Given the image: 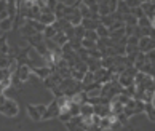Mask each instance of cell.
Returning <instances> with one entry per match:
<instances>
[{
  "mask_svg": "<svg viewBox=\"0 0 155 131\" xmlns=\"http://www.w3.org/2000/svg\"><path fill=\"white\" fill-rule=\"evenodd\" d=\"M144 113L147 115L149 120L155 123V106H153V104H146V107H144Z\"/></svg>",
  "mask_w": 155,
  "mask_h": 131,
  "instance_id": "cell-20",
  "label": "cell"
},
{
  "mask_svg": "<svg viewBox=\"0 0 155 131\" xmlns=\"http://www.w3.org/2000/svg\"><path fill=\"white\" fill-rule=\"evenodd\" d=\"M131 15H134L137 19L142 18V16H146L144 11H142V8H141V5H139V7H136V8H131Z\"/></svg>",
  "mask_w": 155,
  "mask_h": 131,
  "instance_id": "cell-38",
  "label": "cell"
},
{
  "mask_svg": "<svg viewBox=\"0 0 155 131\" xmlns=\"http://www.w3.org/2000/svg\"><path fill=\"white\" fill-rule=\"evenodd\" d=\"M94 113V107L88 104V102H85V104L80 106V115L82 117H91Z\"/></svg>",
  "mask_w": 155,
  "mask_h": 131,
  "instance_id": "cell-13",
  "label": "cell"
},
{
  "mask_svg": "<svg viewBox=\"0 0 155 131\" xmlns=\"http://www.w3.org/2000/svg\"><path fill=\"white\" fill-rule=\"evenodd\" d=\"M137 43H139V38H137L136 35L126 37V45H137Z\"/></svg>",
  "mask_w": 155,
  "mask_h": 131,
  "instance_id": "cell-44",
  "label": "cell"
},
{
  "mask_svg": "<svg viewBox=\"0 0 155 131\" xmlns=\"http://www.w3.org/2000/svg\"><path fill=\"white\" fill-rule=\"evenodd\" d=\"M18 29H19V32H21V35L22 37H24V38H27V37H32V35H35V34H40V32H37L35 29H34V27L29 24V22H24V24H22V26H19L18 27Z\"/></svg>",
  "mask_w": 155,
  "mask_h": 131,
  "instance_id": "cell-6",
  "label": "cell"
},
{
  "mask_svg": "<svg viewBox=\"0 0 155 131\" xmlns=\"http://www.w3.org/2000/svg\"><path fill=\"white\" fill-rule=\"evenodd\" d=\"M109 11H110V15L112 13H115L117 11V7H118V0H109Z\"/></svg>",
  "mask_w": 155,
  "mask_h": 131,
  "instance_id": "cell-40",
  "label": "cell"
},
{
  "mask_svg": "<svg viewBox=\"0 0 155 131\" xmlns=\"http://www.w3.org/2000/svg\"><path fill=\"white\" fill-rule=\"evenodd\" d=\"M137 47H139L141 53H147V51H150V50H155V40L150 37H141Z\"/></svg>",
  "mask_w": 155,
  "mask_h": 131,
  "instance_id": "cell-3",
  "label": "cell"
},
{
  "mask_svg": "<svg viewBox=\"0 0 155 131\" xmlns=\"http://www.w3.org/2000/svg\"><path fill=\"white\" fill-rule=\"evenodd\" d=\"M99 22L102 26H106V27H110L112 26V22H114V18H112V15H107V16H101L99 18Z\"/></svg>",
  "mask_w": 155,
  "mask_h": 131,
  "instance_id": "cell-31",
  "label": "cell"
},
{
  "mask_svg": "<svg viewBox=\"0 0 155 131\" xmlns=\"http://www.w3.org/2000/svg\"><path fill=\"white\" fill-rule=\"evenodd\" d=\"M0 32H2V31H0Z\"/></svg>",
  "mask_w": 155,
  "mask_h": 131,
  "instance_id": "cell-57",
  "label": "cell"
},
{
  "mask_svg": "<svg viewBox=\"0 0 155 131\" xmlns=\"http://www.w3.org/2000/svg\"><path fill=\"white\" fill-rule=\"evenodd\" d=\"M11 87H13V88H21L22 87V82L19 80V77H18V74H16V72L11 74Z\"/></svg>",
  "mask_w": 155,
  "mask_h": 131,
  "instance_id": "cell-30",
  "label": "cell"
},
{
  "mask_svg": "<svg viewBox=\"0 0 155 131\" xmlns=\"http://www.w3.org/2000/svg\"><path fill=\"white\" fill-rule=\"evenodd\" d=\"M53 40L56 42V45H59V47H62V45H66V43L69 42V38H67V35H66L64 32H56V35H54Z\"/></svg>",
  "mask_w": 155,
  "mask_h": 131,
  "instance_id": "cell-21",
  "label": "cell"
},
{
  "mask_svg": "<svg viewBox=\"0 0 155 131\" xmlns=\"http://www.w3.org/2000/svg\"><path fill=\"white\" fill-rule=\"evenodd\" d=\"M54 35H56V29L53 26H47V27H45V31H43V37L45 38H54Z\"/></svg>",
  "mask_w": 155,
  "mask_h": 131,
  "instance_id": "cell-28",
  "label": "cell"
},
{
  "mask_svg": "<svg viewBox=\"0 0 155 131\" xmlns=\"http://www.w3.org/2000/svg\"><path fill=\"white\" fill-rule=\"evenodd\" d=\"M87 66H88V70L90 72H96V70H99L101 69V59H94V58H90L87 61Z\"/></svg>",
  "mask_w": 155,
  "mask_h": 131,
  "instance_id": "cell-16",
  "label": "cell"
},
{
  "mask_svg": "<svg viewBox=\"0 0 155 131\" xmlns=\"http://www.w3.org/2000/svg\"><path fill=\"white\" fill-rule=\"evenodd\" d=\"M146 58H147V62H150V64L155 66V50H150L146 53Z\"/></svg>",
  "mask_w": 155,
  "mask_h": 131,
  "instance_id": "cell-42",
  "label": "cell"
},
{
  "mask_svg": "<svg viewBox=\"0 0 155 131\" xmlns=\"http://www.w3.org/2000/svg\"><path fill=\"white\" fill-rule=\"evenodd\" d=\"M26 109H27V113H29V117H31L32 122H40V120H42V113L37 110L35 104H27Z\"/></svg>",
  "mask_w": 155,
  "mask_h": 131,
  "instance_id": "cell-8",
  "label": "cell"
},
{
  "mask_svg": "<svg viewBox=\"0 0 155 131\" xmlns=\"http://www.w3.org/2000/svg\"><path fill=\"white\" fill-rule=\"evenodd\" d=\"M87 131H102V129H101L99 125H91V126H88Z\"/></svg>",
  "mask_w": 155,
  "mask_h": 131,
  "instance_id": "cell-48",
  "label": "cell"
},
{
  "mask_svg": "<svg viewBox=\"0 0 155 131\" xmlns=\"http://www.w3.org/2000/svg\"><path fill=\"white\" fill-rule=\"evenodd\" d=\"M43 40H45L43 34H35V35H32V37H27V38H26V42L29 43V47H35V45H38L40 42H43Z\"/></svg>",
  "mask_w": 155,
  "mask_h": 131,
  "instance_id": "cell-17",
  "label": "cell"
},
{
  "mask_svg": "<svg viewBox=\"0 0 155 131\" xmlns=\"http://www.w3.org/2000/svg\"><path fill=\"white\" fill-rule=\"evenodd\" d=\"M69 113H71L72 117L80 115V104H75V102H72V99H71V102H69Z\"/></svg>",
  "mask_w": 155,
  "mask_h": 131,
  "instance_id": "cell-24",
  "label": "cell"
},
{
  "mask_svg": "<svg viewBox=\"0 0 155 131\" xmlns=\"http://www.w3.org/2000/svg\"><path fill=\"white\" fill-rule=\"evenodd\" d=\"M141 8H142V11H144V15L147 16V18H150V19H152V16H153V10H155V3H153V2L141 3Z\"/></svg>",
  "mask_w": 155,
  "mask_h": 131,
  "instance_id": "cell-15",
  "label": "cell"
},
{
  "mask_svg": "<svg viewBox=\"0 0 155 131\" xmlns=\"http://www.w3.org/2000/svg\"><path fill=\"white\" fill-rule=\"evenodd\" d=\"M152 29H155V18H152Z\"/></svg>",
  "mask_w": 155,
  "mask_h": 131,
  "instance_id": "cell-49",
  "label": "cell"
},
{
  "mask_svg": "<svg viewBox=\"0 0 155 131\" xmlns=\"http://www.w3.org/2000/svg\"><path fill=\"white\" fill-rule=\"evenodd\" d=\"M117 11H118V13H122L123 16H125V15H130V13H131V10L128 8V5H126L125 2H118Z\"/></svg>",
  "mask_w": 155,
  "mask_h": 131,
  "instance_id": "cell-33",
  "label": "cell"
},
{
  "mask_svg": "<svg viewBox=\"0 0 155 131\" xmlns=\"http://www.w3.org/2000/svg\"><path fill=\"white\" fill-rule=\"evenodd\" d=\"M94 107V113L96 115H99L101 118L102 117H109L112 113V110H110V104H96V106H93Z\"/></svg>",
  "mask_w": 155,
  "mask_h": 131,
  "instance_id": "cell-5",
  "label": "cell"
},
{
  "mask_svg": "<svg viewBox=\"0 0 155 131\" xmlns=\"http://www.w3.org/2000/svg\"><path fill=\"white\" fill-rule=\"evenodd\" d=\"M146 62H147V58H146V53H141V51H139V53H137V54H136V61H134V67H136V69H137V70H139V69H141V67H142V66H144V64H146Z\"/></svg>",
  "mask_w": 155,
  "mask_h": 131,
  "instance_id": "cell-19",
  "label": "cell"
},
{
  "mask_svg": "<svg viewBox=\"0 0 155 131\" xmlns=\"http://www.w3.org/2000/svg\"><path fill=\"white\" fill-rule=\"evenodd\" d=\"M82 48L93 50V48H96V42H93V40H88V38H82Z\"/></svg>",
  "mask_w": 155,
  "mask_h": 131,
  "instance_id": "cell-35",
  "label": "cell"
},
{
  "mask_svg": "<svg viewBox=\"0 0 155 131\" xmlns=\"http://www.w3.org/2000/svg\"><path fill=\"white\" fill-rule=\"evenodd\" d=\"M152 18H155V10H153V16H152Z\"/></svg>",
  "mask_w": 155,
  "mask_h": 131,
  "instance_id": "cell-52",
  "label": "cell"
},
{
  "mask_svg": "<svg viewBox=\"0 0 155 131\" xmlns=\"http://www.w3.org/2000/svg\"><path fill=\"white\" fill-rule=\"evenodd\" d=\"M152 2H155V0H152Z\"/></svg>",
  "mask_w": 155,
  "mask_h": 131,
  "instance_id": "cell-54",
  "label": "cell"
},
{
  "mask_svg": "<svg viewBox=\"0 0 155 131\" xmlns=\"http://www.w3.org/2000/svg\"><path fill=\"white\" fill-rule=\"evenodd\" d=\"M32 72L35 74V75L38 78H42V80H45L47 77L51 75V69L48 66H40V67H32Z\"/></svg>",
  "mask_w": 155,
  "mask_h": 131,
  "instance_id": "cell-7",
  "label": "cell"
},
{
  "mask_svg": "<svg viewBox=\"0 0 155 131\" xmlns=\"http://www.w3.org/2000/svg\"><path fill=\"white\" fill-rule=\"evenodd\" d=\"M5 2H7V0H5Z\"/></svg>",
  "mask_w": 155,
  "mask_h": 131,
  "instance_id": "cell-55",
  "label": "cell"
},
{
  "mask_svg": "<svg viewBox=\"0 0 155 131\" xmlns=\"http://www.w3.org/2000/svg\"><path fill=\"white\" fill-rule=\"evenodd\" d=\"M59 112H61V107L58 106V101L53 99V101H51L50 104L47 106V110H45L42 120H51V118H56V117L59 115Z\"/></svg>",
  "mask_w": 155,
  "mask_h": 131,
  "instance_id": "cell-2",
  "label": "cell"
},
{
  "mask_svg": "<svg viewBox=\"0 0 155 131\" xmlns=\"http://www.w3.org/2000/svg\"><path fill=\"white\" fill-rule=\"evenodd\" d=\"M74 37H75V38H80V40H82V38L85 37V27H83L82 24L74 27Z\"/></svg>",
  "mask_w": 155,
  "mask_h": 131,
  "instance_id": "cell-25",
  "label": "cell"
},
{
  "mask_svg": "<svg viewBox=\"0 0 155 131\" xmlns=\"http://www.w3.org/2000/svg\"><path fill=\"white\" fill-rule=\"evenodd\" d=\"M56 5H58V0H45V7H47L50 11H53V13H54Z\"/></svg>",
  "mask_w": 155,
  "mask_h": 131,
  "instance_id": "cell-39",
  "label": "cell"
},
{
  "mask_svg": "<svg viewBox=\"0 0 155 131\" xmlns=\"http://www.w3.org/2000/svg\"><path fill=\"white\" fill-rule=\"evenodd\" d=\"M125 53L126 54H137V53H139V47H137V45H126V47H125Z\"/></svg>",
  "mask_w": 155,
  "mask_h": 131,
  "instance_id": "cell-34",
  "label": "cell"
},
{
  "mask_svg": "<svg viewBox=\"0 0 155 131\" xmlns=\"http://www.w3.org/2000/svg\"><path fill=\"white\" fill-rule=\"evenodd\" d=\"M85 74H87V72H85ZM85 74L80 72V70H77V69H74V67L71 69V77L74 78V80H77V82H82V80H83Z\"/></svg>",
  "mask_w": 155,
  "mask_h": 131,
  "instance_id": "cell-26",
  "label": "cell"
},
{
  "mask_svg": "<svg viewBox=\"0 0 155 131\" xmlns=\"http://www.w3.org/2000/svg\"><path fill=\"white\" fill-rule=\"evenodd\" d=\"M13 59L15 58L10 56V54H0V69H8Z\"/></svg>",
  "mask_w": 155,
  "mask_h": 131,
  "instance_id": "cell-18",
  "label": "cell"
},
{
  "mask_svg": "<svg viewBox=\"0 0 155 131\" xmlns=\"http://www.w3.org/2000/svg\"><path fill=\"white\" fill-rule=\"evenodd\" d=\"M77 2H78V0H77Z\"/></svg>",
  "mask_w": 155,
  "mask_h": 131,
  "instance_id": "cell-56",
  "label": "cell"
},
{
  "mask_svg": "<svg viewBox=\"0 0 155 131\" xmlns=\"http://www.w3.org/2000/svg\"><path fill=\"white\" fill-rule=\"evenodd\" d=\"M118 2H125V0H118Z\"/></svg>",
  "mask_w": 155,
  "mask_h": 131,
  "instance_id": "cell-53",
  "label": "cell"
},
{
  "mask_svg": "<svg viewBox=\"0 0 155 131\" xmlns=\"http://www.w3.org/2000/svg\"><path fill=\"white\" fill-rule=\"evenodd\" d=\"M96 34H97V37H99V38H106V37L110 35V31H109V27L99 24V26H97V29H96Z\"/></svg>",
  "mask_w": 155,
  "mask_h": 131,
  "instance_id": "cell-22",
  "label": "cell"
},
{
  "mask_svg": "<svg viewBox=\"0 0 155 131\" xmlns=\"http://www.w3.org/2000/svg\"><path fill=\"white\" fill-rule=\"evenodd\" d=\"M137 26L139 27H152V19L147 18V16H142V18L137 19Z\"/></svg>",
  "mask_w": 155,
  "mask_h": 131,
  "instance_id": "cell-27",
  "label": "cell"
},
{
  "mask_svg": "<svg viewBox=\"0 0 155 131\" xmlns=\"http://www.w3.org/2000/svg\"><path fill=\"white\" fill-rule=\"evenodd\" d=\"M136 27V26H134ZM134 27L133 26H125V35L130 37V35H134Z\"/></svg>",
  "mask_w": 155,
  "mask_h": 131,
  "instance_id": "cell-46",
  "label": "cell"
},
{
  "mask_svg": "<svg viewBox=\"0 0 155 131\" xmlns=\"http://www.w3.org/2000/svg\"><path fill=\"white\" fill-rule=\"evenodd\" d=\"M35 107H37V110L42 113V117H43V113H45V110H47V106L45 104H35Z\"/></svg>",
  "mask_w": 155,
  "mask_h": 131,
  "instance_id": "cell-47",
  "label": "cell"
},
{
  "mask_svg": "<svg viewBox=\"0 0 155 131\" xmlns=\"http://www.w3.org/2000/svg\"><path fill=\"white\" fill-rule=\"evenodd\" d=\"M18 112H19V106H18V102H16L15 99H8L3 102V104H0V113L5 117H16L18 115Z\"/></svg>",
  "mask_w": 155,
  "mask_h": 131,
  "instance_id": "cell-1",
  "label": "cell"
},
{
  "mask_svg": "<svg viewBox=\"0 0 155 131\" xmlns=\"http://www.w3.org/2000/svg\"><path fill=\"white\" fill-rule=\"evenodd\" d=\"M13 29V18H5V19H0V31L2 32H10Z\"/></svg>",
  "mask_w": 155,
  "mask_h": 131,
  "instance_id": "cell-14",
  "label": "cell"
},
{
  "mask_svg": "<svg viewBox=\"0 0 155 131\" xmlns=\"http://www.w3.org/2000/svg\"><path fill=\"white\" fill-rule=\"evenodd\" d=\"M58 2H59V3H66V2H67V0H58Z\"/></svg>",
  "mask_w": 155,
  "mask_h": 131,
  "instance_id": "cell-51",
  "label": "cell"
},
{
  "mask_svg": "<svg viewBox=\"0 0 155 131\" xmlns=\"http://www.w3.org/2000/svg\"><path fill=\"white\" fill-rule=\"evenodd\" d=\"M99 24H101L99 21H94L91 18H83L82 19V26L85 27V31H96Z\"/></svg>",
  "mask_w": 155,
  "mask_h": 131,
  "instance_id": "cell-10",
  "label": "cell"
},
{
  "mask_svg": "<svg viewBox=\"0 0 155 131\" xmlns=\"http://www.w3.org/2000/svg\"><path fill=\"white\" fill-rule=\"evenodd\" d=\"M78 10H80L82 18H90V16H91V11H90V8H88L85 3H80V5H78Z\"/></svg>",
  "mask_w": 155,
  "mask_h": 131,
  "instance_id": "cell-32",
  "label": "cell"
},
{
  "mask_svg": "<svg viewBox=\"0 0 155 131\" xmlns=\"http://www.w3.org/2000/svg\"><path fill=\"white\" fill-rule=\"evenodd\" d=\"M94 82V72H87L85 74V77H83V80H82V83H83V87H87V85H90V83H93Z\"/></svg>",
  "mask_w": 155,
  "mask_h": 131,
  "instance_id": "cell-29",
  "label": "cell"
},
{
  "mask_svg": "<svg viewBox=\"0 0 155 131\" xmlns=\"http://www.w3.org/2000/svg\"><path fill=\"white\" fill-rule=\"evenodd\" d=\"M115 118H117V120H118L120 123H122V126H125V125H128V120H130V118L126 117L123 112H122V113H118V115H115Z\"/></svg>",
  "mask_w": 155,
  "mask_h": 131,
  "instance_id": "cell-41",
  "label": "cell"
},
{
  "mask_svg": "<svg viewBox=\"0 0 155 131\" xmlns=\"http://www.w3.org/2000/svg\"><path fill=\"white\" fill-rule=\"evenodd\" d=\"M16 74H18V77H19V80L24 83L29 80V77H31V74H32V69L27 64H18V69H16Z\"/></svg>",
  "mask_w": 155,
  "mask_h": 131,
  "instance_id": "cell-4",
  "label": "cell"
},
{
  "mask_svg": "<svg viewBox=\"0 0 155 131\" xmlns=\"http://www.w3.org/2000/svg\"><path fill=\"white\" fill-rule=\"evenodd\" d=\"M38 21L42 22L43 26H51L56 21V16H54V13H42L40 18H38Z\"/></svg>",
  "mask_w": 155,
  "mask_h": 131,
  "instance_id": "cell-11",
  "label": "cell"
},
{
  "mask_svg": "<svg viewBox=\"0 0 155 131\" xmlns=\"http://www.w3.org/2000/svg\"><path fill=\"white\" fill-rule=\"evenodd\" d=\"M120 128H122V123H120V122L117 120V118H114V120H112V123H110V128H109V129H112V131H117V129H120Z\"/></svg>",
  "mask_w": 155,
  "mask_h": 131,
  "instance_id": "cell-45",
  "label": "cell"
},
{
  "mask_svg": "<svg viewBox=\"0 0 155 131\" xmlns=\"http://www.w3.org/2000/svg\"><path fill=\"white\" fill-rule=\"evenodd\" d=\"M58 118L62 122V123H67V122H71V118H72V115L69 112H59V115H58Z\"/></svg>",
  "mask_w": 155,
  "mask_h": 131,
  "instance_id": "cell-37",
  "label": "cell"
},
{
  "mask_svg": "<svg viewBox=\"0 0 155 131\" xmlns=\"http://www.w3.org/2000/svg\"><path fill=\"white\" fill-rule=\"evenodd\" d=\"M10 45H8V37L2 34L0 35V54H10Z\"/></svg>",
  "mask_w": 155,
  "mask_h": 131,
  "instance_id": "cell-12",
  "label": "cell"
},
{
  "mask_svg": "<svg viewBox=\"0 0 155 131\" xmlns=\"http://www.w3.org/2000/svg\"><path fill=\"white\" fill-rule=\"evenodd\" d=\"M83 38H88V40H93V42H97L99 37H97L96 31H85V37Z\"/></svg>",
  "mask_w": 155,
  "mask_h": 131,
  "instance_id": "cell-36",
  "label": "cell"
},
{
  "mask_svg": "<svg viewBox=\"0 0 155 131\" xmlns=\"http://www.w3.org/2000/svg\"><path fill=\"white\" fill-rule=\"evenodd\" d=\"M125 3L128 5L130 10H131V8H136V7H139V5H141L139 0H125Z\"/></svg>",
  "mask_w": 155,
  "mask_h": 131,
  "instance_id": "cell-43",
  "label": "cell"
},
{
  "mask_svg": "<svg viewBox=\"0 0 155 131\" xmlns=\"http://www.w3.org/2000/svg\"><path fill=\"white\" fill-rule=\"evenodd\" d=\"M123 22H125V26H137V18H136V16L134 15H125L123 16Z\"/></svg>",
  "mask_w": 155,
  "mask_h": 131,
  "instance_id": "cell-23",
  "label": "cell"
},
{
  "mask_svg": "<svg viewBox=\"0 0 155 131\" xmlns=\"http://www.w3.org/2000/svg\"><path fill=\"white\" fill-rule=\"evenodd\" d=\"M141 3H147V2H152V0H139Z\"/></svg>",
  "mask_w": 155,
  "mask_h": 131,
  "instance_id": "cell-50",
  "label": "cell"
},
{
  "mask_svg": "<svg viewBox=\"0 0 155 131\" xmlns=\"http://www.w3.org/2000/svg\"><path fill=\"white\" fill-rule=\"evenodd\" d=\"M117 82L122 85L123 88H126V87H131V85H134V77H131V75H128V74L122 72V74L118 75Z\"/></svg>",
  "mask_w": 155,
  "mask_h": 131,
  "instance_id": "cell-9",
  "label": "cell"
}]
</instances>
